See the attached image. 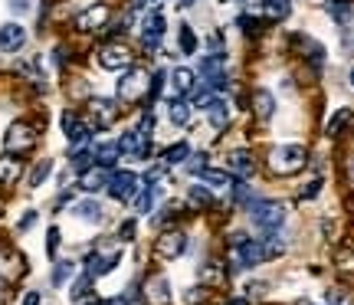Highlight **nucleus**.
Returning a JSON list of instances; mask_svg holds the SVG:
<instances>
[{"label":"nucleus","mask_w":354,"mask_h":305,"mask_svg":"<svg viewBox=\"0 0 354 305\" xmlns=\"http://www.w3.org/2000/svg\"><path fill=\"white\" fill-rule=\"evenodd\" d=\"M305 161H308V151H305L302 145H279L269 154V167L276 174H299L305 167Z\"/></svg>","instance_id":"obj_1"},{"label":"nucleus","mask_w":354,"mask_h":305,"mask_svg":"<svg viewBox=\"0 0 354 305\" xmlns=\"http://www.w3.org/2000/svg\"><path fill=\"white\" fill-rule=\"evenodd\" d=\"M250 216H253V227L272 233L286 223V207L276 201H259V203H250Z\"/></svg>","instance_id":"obj_2"},{"label":"nucleus","mask_w":354,"mask_h":305,"mask_svg":"<svg viewBox=\"0 0 354 305\" xmlns=\"http://www.w3.org/2000/svg\"><path fill=\"white\" fill-rule=\"evenodd\" d=\"M148 92H151V79L145 69H128L118 82V99L122 102H141Z\"/></svg>","instance_id":"obj_3"},{"label":"nucleus","mask_w":354,"mask_h":305,"mask_svg":"<svg viewBox=\"0 0 354 305\" xmlns=\"http://www.w3.org/2000/svg\"><path fill=\"white\" fill-rule=\"evenodd\" d=\"M37 145V131L26 125V122H13L10 128H7V135H3V148L10 154H24L30 151Z\"/></svg>","instance_id":"obj_4"},{"label":"nucleus","mask_w":354,"mask_h":305,"mask_svg":"<svg viewBox=\"0 0 354 305\" xmlns=\"http://www.w3.org/2000/svg\"><path fill=\"white\" fill-rule=\"evenodd\" d=\"M201 76L210 89H223L227 86V59L214 53V56H203L201 59Z\"/></svg>","instance_id":"obj_5"},{"label":"nucleus","mask_w":354,"mask_h":305,"mask_svg":"<svg viewBox=\"0 0 354 305\" xmlns=\"http://www.w3.org/2000/svg\"><path fill=\"white\" fill-rule=\"evenodd\" d=\"M154 250H158L161 259H177V256L187 250V237H184L180 230H165V233L158 237V246H154Z\"/></svg>","instance_id":"obj_6"},{"label":"nucleus","mask_w":354,"mask_h":305,"mask_svg":"<svg viewBox=\"0 0 354 305\" xmlns=\"http://www.w3.org/2000/svg\"><path fill=\"white\" fill-rule=\"evenodd\" d=\"M138 191V178L131 171H118V174H109V194L115 201H131Z\"/></svg>","instance_id":"obj_7"},{"label":"nucleus","mask_w":354,"mask_h":305,"mask_svg":"<svg viewBox=\"0 0 354 305\" xmlns=\"http://www.w3.org/2000/svg\"><path fill=\"white\" fill-rule=\"evenodd\" d=\"M118 259H122V250L112 246V250H105V253H92L86 259V272L88 276H105V272H112L118 266Z\"/></svg>","instance_id":"obj_8"},{"label":"nucleus","mask_w":354,"mask_h":305,"mask_svg":"<svg viewBox=\"0 0 354 305\" xmlns=\"http://www.w3.org/2000/svg\"><path fill=\"white\" fill-rule=\"evenodd\" d=\"M99 66L102 69H112V73L128 69V66H131V53H128V46H122V43H112V46H105V50L99 53Z\"/></svg>","instance_id":"obj_9"},{"label":"nucleus","mask_w":354,"mask_h":305,"mask_svg":"<svg viewBox=\"0 0 354 305\" xmlns=\"http://www.w3.org/2000/svg\"><path fill=\"white\" fill-rule=\"evenodd\" d=\"M24 272H26L24 256L17 253V250H10V246H3V250H0V279L17 282Z\"/></svg>","instance_id":"obj_10"},{"label":"nucleus","mask_w":354,"mask_h":305,"mask_svg":"<svg viewBox=\"0 0 354 305\" xmlns=\"http://www.w3.org/2000/svg\"><path fill=\"white\" fill-rule=\"evenodd\" d=\"M88 115H92V125L95 128H109L118 118V109H115L112 99H92L88 102Z\"/></svg>","instance_id":"obj_11"},{"label":"nucleus","mask_w":354,"mask_h":305,"mask_svg":"<svg viewBox=\"0 0 354 305\" xmlns=\"http://www.w3.org/2000/svg\"><path fill=\"white\" fill-rule=\"evenodd\" d=\"M26 30L20 24H3L0 26V53H17L24 50Z\"/></svg>","instance_id":"obj_12"},{"label":"nucleus","mask_w":354,"mask_h":305,"mask_svg":"<svg viewBox=\"0 0 354 305\" xmlns=\"http://www.w3.org/2000/svg\"><path fill=\"white\" fill-rule=\"evenodd\" d=\"M109 17H112V10H109L105 3H92L88 10L79 13L76 26H79V30H99V26L109 24Z\"/></svg>","instance_id":"obj_13"},{"label":"nucleus","mask_w":354,"mask_h":305,"mask_svg":"<svg viewBox=\"0 0 354 305\" xmlns=\"http://www.w3.org/2000/svg\"><path fill=\"white\" fill-rule=\"evenodd\" d=\"M161 37H165V17L154 10L151 17H145V24H141V39H145V50H154Z\"/></svg>","instance_id":"obj_14"},{"label":"nucleus","mask_w":354,"mask_h":305,"mask_svg":"<svg viewBox=\"0 0 354 305\" xmlns=\"http://www.w3.org/2000/svg\"><path fill=\"white\" fill-rule=\"evenodd\" d=\"M145 299H148V305H167L171 302V282L165 276H151L145 286Z\"/></svg>","instance_id":"obj_15"},{"label":"nucleus","mask_w":354,"mask_h":305,"mask_svg":"<svg viewBox=\"0 0 354 305\" xmlns=\"http://www.w3.org/2000/svg\"><path fill=\"white\" fill-rule=\"evenodd\" d=\"M227 167L233 174H243V178H250L256 171V161H253V151H246V148H236V151H230L227 158Z\"/></svg>","instance_id":"obj_16"},{"label":"nucleus","mask_w":354,"mask_h":305,"mask_svg":"<svg viewBox=\"0 0 354 305\" xmlns=\"http://www.w3.org/2000/svg\"><path fill=\"white\" fill-rule=\"evenodd\" d=\"M118 148H122V154L145 158V154H148V135H141V131H128V135H122Z\"/></svg>","instance_id":"obj_17"},{"label":"nucleus","mask_w":354,"mask_h":305,"mask_svg":"<svg viewBox=\"0 0 354 305\" xmlns=\"http://www.w3.org/2000/svg\"><path fill=\"white\" fill-rule=\"evenodd\" d=\"M102 187H109V167H88L86 174H82V191L88 194H95L102 191Z\"/></svg>","instance_id":"obj_18"},{"label":"nucleus","mask_w":354,"mask_h":305,"mask_svg":"<svg viewBox=\"0 0 354 305\" xmlns=\"http://www.w3.org/2000/svg\"><path fill=\"white\" fill-rule=\"evenodd\" d=\"M20 174H24V165H20V161H17L13 154L0 158V184H3V187L17 184V181H20Z\"/></svg>","instance_id":"obj_19"},{"label":"nucleus","mask_w":354,"mask_h":305,"mask_svg":"<svg viewBox=\"0 0 354 305\" xmlns=\"http://www.w3.org/2000/svg\"><path fill=\"white\" fill-rule=\"evenodd\" d=\"M253 109H256V118H259V122H269V118H272V112H276V99H272V92L256 89Z\"/></svg>","instance_id":"obj_20"},{"label":"nucleus","mask_w":354,"mask_h":305,"mask_svg":"<svg viewBox=\"0 0 354 305\" xmlns=\"http://www.w3.org/2000/svg\"><path fill=\"white\" fill-rule=\"evenodd\" d=\"M256 10L263 13L266 20H286L289 17V0H259Z\"/></svg>","instance_id":"obj_21"},{"label":"nucleus","mask_w":354,"mask_h":305,"mask_svg":"<svg viewBox=\"0 0 354 305\" xmlns=\"http://www.w3.org/2000/svg\"><path fill=\"white\" fill-rule=\"evenodd\" d=\"M207 118H210V125H214L216 131H223V128H227V122H230L227 102H220V99L210 102V105H207Z\"/></svg>","instance_id":"obj_22"},{"label":"nucleus","mask_w":354,"mask_h":305,"mask_svg":"<svg viewBox=\"0 0 354 305\" xmlns=\"http://www.w3.org/2000/svg\"><path fill=\"white\" fill-rule=\"evenodd\" d=\"M118 154H122L118 141H105V145H99V148H95V161H99L102 167H112L115 161H118Z\"/></svg>","instance_id":"obj_23"},{"label":"nucleus","mask_w":354,"mask_h":305,"mask_svg":"<svg viewBox=\"0 0 354 305\" xmlns=\"http://www.w3.org/2000/svg\"><path fill=\"white\" fill-rule=\"evenodd\" d=\"M171 86H174L177 95H187V92L194 89V73H190V69H184V66H180V69H174V76H171Z\"/></svg>","instance_id":"obj_24"},{"label":"nucleus","mask_w":354,"mask_h":305,"mask_svg":"<svg viewBox=\"0 0 354 305\" xmlns=\"http://www.w3.org/2000/svg\"><path fill=\"white\" fill-rule=\"evenodd\" d=\"M73 210H76V216H82L86 223H99L102 220V207L95 201H79Z\"/></svg>","instance_id":"obj_25"},{"label":"nucleus","mask_w":354,"mask_h":305,"mask_svg":"<svg viewBox=\"0 0 354 305\" xmlns=\"http://www.w3.org/2000/svg\"><path fill=\"white\" fill-rule=\"evenodd\" d=\"M201 178H203V184H210V187H220V191L233 187V178H230L227 171H207V167H203Z\"/></svg>","instance_id":"obj_26"},{"label":"nucleus","mask_w":354,"mask_h":305,"mask_svg":"<svg viewBox=\"0 0 354 305\" xmlns=\"http://www.w3.org/2000/svg\"><path fill=\"white\" fill-rule=\"evenodd\" d=\"M259 250H263V263H266V259H276V256L286 253V243L279 237H266V240H259Z\"/></svg>","instance_id":"obj_27"},{"label":"nucleus","mask_w":354,"mask_h":305,"mask_svg":"<svg viewBox=\"0 0 354 305\" xmlns=\"http://www.w3.org/2000/svg\"><path fill=\"white\" fill-rule=\"evenodd\" d=\"M167 115H171L174 125H187L190 122V105L187 102H171V105H167Z\"/></svg>","instance_id":"obj_28"},{"label":"nucleus","mask_w":354,"mask_h":305,"mask_svg":"<svg viewBox=\"0 0 354 305\" xmlns=\"http://www.w3.org/2000/svg\"><path fill=\"white\" fill-rule=\"evenodd\" d=\"M73 272H76V263H56V269H53V286H66V282L73 279Z\"/></svg>","instance_id":"obj_29"},{"label":"nucleus","mask_w":354,"mask_h":305,"mask_svg":"<svg viewBox=\"0 0 354 305\" xmlns=\"http://www.w3.org/2000/svg\"><path fill=\"white\" fill-rule=\"evenodd\" d=\"M351 115H354L351 109H338V112L328 118V135H338V131H342V128L351 122Z\"/></svg>","instance_id":"obj_30"},{"label":"nucleus","mask_w":354,"mask_h":305,"mask_svg":"<svg viewBox=\"0 0 354 305\" xmlns=\"http://www.w3.org/2000/svg\"><path fill=\"white\" fill-rule=\"evenodd\" d=\"M223 279H227V276H223V266H220V263H207V266H203V282L223 286Z\"/></svg>","instance_id":"obj_31"},{"label":"nucleus","mask_w":354,"mask_h":305,"mask_svg":"<svg viewBox=\"0 0 354 305\" xmlns=\"http://www.w3.org/2000/svg\"><path fill=\"white\" fill-rule=\"evenodd\" d=\"M50 171H53V161H39V165L30 171V187H39L43 181L50 178Z\"/></svg>","instance_id":"obj_32"},{"label":"nucleus","mask_w":354,"mask_h":305,"mask_svg":"<svg viewBox=\"0 0 354 305\" xmlns=\"http://www.w3.org/2000/svg\"><path fill=\"white\" fill-rule=\"evenodd\" d=\"M151 203H154V184H145L141 194H138V214H148Z\"/></svg>","instance_id":"obj_33"},{"label":"nucleus","mask_w":354,"mask_h":305,"mask_svg":"<svg viewBox=\"0 0 354 305\" xmlns=\"http://www.w3.org/2000/svg\"><path fill=\"white\" fill-rule=\"evenodd\" d=\"M180 50L187 53H197V37H194V30L190 26H180Z\"/></svg>","instance_id":"obj_34"},{"label":"nucleus","mask_w":354,"mask_h":305,"mask_svg":"<svg viewBox=\"0 0 354 305\" xmlns=\"http://www.w3.org/2000/svg\"><path fill=\"white\" fill-rule=\"evenodd\" d=\"M184 158H187V145H184V141H180V145H174V148H167V154H165L167 165H180Z\"/></svg>","instance_id":"obj_35"},{"label":"nucleus","mask_w":354,"mask_h":305,"mask_svg":"<svg viewBox=\"0 0 354 305\" xmlns=\"http://www.w3.org/2000/svg\"><path fill=\"white\" fill-rule=\"evenodd\" d=\"M190 92H194V105H203V109H207V105L214 102V89H210V86H201V89H190Z\"/></svg>","instance_id":"obj_36"},{"label":"nucleus","mask_w":354,"mask_h":305,"mask_svg":"<svg viewBox=\"0 0 354 305\" xmlns=\"http://www.w3.org/2000/svg\"><path fill=\"white\" fill-rule=\"evenodd\" d=\"M88 286H92V276L86 272V276H82V279H79L76 286H73V293H69V295H73V299H82V295L88 293Z\"/></svg>","instance_id":"obj_37"},{"label":"nucleus","mask_w":354,"mask_h":305,"mask_svg":"<svg viewBox=\"0 0 354 305\" xmlns=\"http://www.w3.org/2000/svg\"><path fill=\"white\" fill-rule=\"evenodd\" d=\"M328 305H351V295L344 289H331L328 293Z\"/></svg>","instance_id":"obj_38"},{"label":"nucleus","mask_w":354,"mask_h":305,"mask_svg":"<svg viewBox=\"0 0 354 305\" xmlns=\"http://www.w3.org/2000/svg\"><path fill=\"white\" fill-rule=\"evenodd\" d=\"M190 203H203V207H207V203H210V191H207V187H194V191H190Z\"/></svg>","instance_id":"obj_39"},{"label":"nucleus","mask_w":354,"mask_h":305,"mask_svg":"<svg viewBox=\"0 0 354 305\" xmlns=\"http://www.w3.org/2000/svg\"><path fill=\"white\" fill-rule=\"evenodd\" d=\"M56 246H59V230L50 227V233H46V250H50V256H56Z\"/></svg>","instance_id":"obj_40"},{"label":"nucleus","mask_w":354,"mask_h":305,"mask_svg":"<svg viewBox=\"0 0 354 305\" xmlns=\"http://www.w3.org/2000/svg\"><path fill=\"white\" fill-rule=\"evenodd\" d=\"M184 299H187V305H197V302H203V299H207V289H187V295H184Z\"/></svg>","instance_id":"obj_41"},{"label":"nucleus","mask_w":354,"mask_h":305,"mask_svg":"<svg viewBox=\"0 0 354 305\" xmlns=\"http://www.w3.org/2000/svg\"><path fill=\"white\" fill-rule=\"evenodd\" d=\"M88 158H92L88 151H76V154H73V167H79V171H86V167H88Z\"/></svg>","instance_id":"obj_42"},{"label":"nucleus","mask_w":354,"mask_h":305,"mask_svg":"<svg viewBox=\"0 0 354 305\" xmlns=\"http://www.w3.org/2000/svg\"><path fill=\"white\" fill-rule=\"evenodd\" d=\"M33 223H37V210H26V216L20 220V223H17V230H30Z\"/></svg>","instance_id":"obj_43"},{"label":"nucleus","mask_w":354,"mask_h":305,"mask_svg":"<svg viewBox=\"0 0 354 305\" xmlns=\"http://www.w3.org/2000/svg\"><path fill=\"white\" fill-rule=\"evenodd\" d=\"M203 161H207L203 154H194V158H190V165H187V171H194V174H201V171H203Z\"/></svg>","instance_id":"obj_44"},{"label":"nucleus","mask_w":354,"mask_h":305,"mask_svg":"<svg viewBox=\"0 0 354 305\" xmlns=\"http://www.w3.org/2000/svg\"><path fill=\"white\" fill-rule=\"evenodd\" d=\"M338 266H342L344 272H351V269H354V256L351 253H342V256H338Z\"/></svg>","instance_id":"obj_45"},{"label":"nucleus","mask_w":354,"mask_h":305,"mask_svg":"<svg viewBox=\"0 0 354 305\" xmlns=\"http://www.w3.org/2000/svg\"><path fill=\"white\" fill-rule=\"evenodd\" d=\"M118 237H122V240H131V237H135V220H128V223H125V227H122V230H118Z\"/></svg>","instance_id":"obj_46"},{"label":"nucleus","mask_w":354,"mask_h":305,"mask_svg":"<svg viewBox=\"0 0 354 305\" xmlns=\"http://www.w3.org/2000/svg\"><path fill=\"white\" fill-rule=\"evenodd\" d=\"M318 191H322V181H312V184H308V187L302 191V197H308V201H312V197H315Z\"/></svg>","instance_id":"obj_47"},{"label":"nucleus","mask_w":354,"mask_h":305,"mask_svg":"<svg viewBox=\"0 0 354 305\" xmlns=\"http://www.w3.org/2000/svg\"><path fill=\"white\" fill-rule=\"evenodd\" d=\"M10 10L13 13H26L30 10V0H10Z\"/></svg>","instance_id":"obj_48"},{"label":"nucleus","mask_w":354,"mask_h":305,"mask_svg":"<svg viewBox=\"0 0 354 305\" xmlns=\"http://www.w3.org/2000/svg\"><path fill=\"white\" fill-rule=\"evenodd\" d=\"M24 305H39V293H30V295L24 299Z\"/></svg>","instance_id":"obj_49"},{"label":"nucleus","mask_w":354,"mask_h":305,"mask_svg":"<svg viewBox=\"0 0 354 305\" xmlns=\"http://www.w3.org/2000/svg\"><path fill=\"white\" fill-rule=\"evenodd\" d=\"M105 305H128V299H122V295H118V299H109Z\"/></svg>","instance_id":"obj_50"},{"label":"nucleus","mask_w":354,"mask_h":305,"mask_svg":"<svg viewBox=\"0 0 354 305\" xmlns=\"http://www.w3.org/2000/svg\"><path fill=\"white\" fill-rule=\"evenodd\" d=\"M227 305H250L246 299H233V302H227Z\"/></svg>","instance_id":"obj_51"},{"label":"nucleus","mask_w":354,"mask_h":305,"mask_svg":"<svg viewBox=\"0 0 354 305\" xmlns=\"http://www.w3.org/2000/svg\"><path fill=\"white\" fill-rule=\"evenodd\" d=\"M7 302V289H0V305Z\"/></svg>","instance_id":"obj_52"},{"label":"nucleus","mask_w":354,"mask_h":305,"mask_svg":"<svg viewBox=\"0 0 354 305\" xmlns=\"http://www.w3.org/2000/svg\"><path fill=\"white\" fill-rule=\"evenodd\" d=\"M180 3H184V7H190V3H194V0H180Z\"/></svg>","instance_id":"obj_53"},{"label":"nucleus","mask_w":354,"mask_h":305,"mask_svg":"<svg viewBox=\"0 0 354 305\" xmlns=\"http://www.w3.org/2000/svg\"><path fill=\"white\" fill-rule=\"evenodd\" d=\"M348 79H351V86H354V66H351V76H348Z\"/></svg>","instance_id":"obj_54"},{"label":"nucleus","mask_w":354,"mask_h":305,"mask_svg":"<svg viewBox=\"0 0 354 305\" xmlns=\"http://www.w3.org/2000/svg\"><path fill=\"white\" fill-rule=\"evenodd\" d=\"M138 3H151V0H138Z\"/></svg>","instance_id":"obj_55"}]
</instances>
